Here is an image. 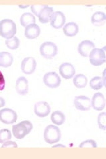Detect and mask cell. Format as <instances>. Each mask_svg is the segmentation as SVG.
Wrapping results in <instances>:
<instances>
[{"instance_id":"obj_1","label":"cell","mask_w":106,"mask_h":159,"mask_svg":"<svg viewBox=\"0 0 106 159\" xmlns=\"http://www.w3.org/2000/svg\"><path fill=\"white\" fill-rule=\"evenodd\" d=\"M17 33V25L11 19H5L0 21V36L9 39Z\"/></svg>"},{"instance_id":"obj_2","label":"cell","mask_w":106,"mask_h":159,"mask_svg":"<svg viewBox=\"0 0 106 159\" xmlns=\"http://www.w3.org/2000/svg\"><path fill=\"white\" fill-rule=\"evenodd\" d=\"M33 128V124L29 121H23L12 127L13 136L17 139H23L31 133Z\"/></svg>"},{"instance_id":"obj_3","label":"cell","mask_w":106,"mask_h":159,"mask_svg":"<svg viewBox=\"0 0 106 159\" xmlns=\"http://www.w3.org/2000/svg\"><path fill=\"white\" fill-rule=\"evenodd\" d=\"M44 139L46 143L53 145L60 141L61 139V131L58 127L49 125L44 129Z\"/></svg>"},{"instance_id":"obj_4","label":"cell","mask_w":106,"mask_h":159,"mask_svg":"<svg viewBox=\"0 0 106 159\" xmlns=\"http://www.w3.org/2000/svg\"><path fill=\"white\" fill-rule=\"evenodd\" d=\"M89 61L94 66H98L105 62V52L104 48H94L89 54Z\"/></svg>"},{"instance_id":"obj_5","label":"cell","mask_w":106,"mask_h":159,"mask_svg":"<svg viewBox=\"0 0 106 159\" xmlns=\"http://www.w3.org/2000/svg\"><path fill=\"white\" fill-rule=\"evenodd\" d=\"M40 52L44 58L51 59L57 54L58 47L53 42H44L40 47Z\"/></svg>"},{"instance_id":"obj_6","label":"cell","mask_w":106,"mask_h":159,"mask_svg":"<svg viewBox=\"0 0 106 159\" xmlns=\"http://www.w3.org/2000/svg\"><path fill=\"white\" fill-rule=\"evenodd\" d=\"M17 120V114L13 109L5 108L0 110V121L4 124L10 125Z\"/></svg>"},{"instance_id":"obj_7","label":"cell","mask_w":106,"mask_h":159,"mask_svg":"<svg viewBox=\"0 0 106 159\" xmlns=\"http://www.w3.org/2000/svg\"><path fill=\"white\" fill-rule=\"evenodd\" d=\"M43 82L45 86L50 88H56L60 85L61 79L57 72H50L44 74Z\"/></svg>"},{"instance_id":"obj_8","label":"cell","mask_w":106,"mask_h":159,"mask_svg":"<svg viewBox=\"0 0 106 159\" xmlns=\"http://www.w3.org/2000/svg\"><path fill=\"white\" fill-rule=\"evenodd\" d=\"M74 106L78 110L88 111L92 107L91 99L85 96H76L74 99Z\"/></svg>"},{"instance_id":"obj_9","label":"cell","mask_w":106,"mask_h":159,"mask_svg":"<svg viewBox=\"0 0 106 159\" xmlns=\"http://www.w3.org/2000/svg\"><path fill=\"white\" fill-rule=\"evenodd\" d=\"M21 68L24 74L27 75H31L36 70L37 62L33 57L25 58L21 62Z\"/></svg>"},{"instance_id":"obj_10","label":"cell","mask_w":106,"mask_h":159,"mask_svg":"<svg viewBox=\"0 0 106 159\" xmlns=\"http://www.w3.org/2000/svg\"><path fill=\"white\" fill-rule=\"evenodd\" d=\"M34 112L37 117L44 118L49 115L50 113V107L46 102H39L34 106Z\"/></svg>"},{"instance_id":"obj_11","label":"cell","mask_w":106,"mask_h":159,"mask_svg":"<svg viewBox=\"0 0 106 159\" xmlns=\"http://www.w3.org/2000/svg\"><path fill=\"white\" fill-rule=\"evenodd\" d=\"M59 72L60 76L64 79H70L74 77L76 73V70L72 64L64 62L60 66Z\"/></svg>"},{"instance_id":"obj_12","label":"cell","mask_w":106,"mask_h":159,"mask_svg":"<svg viewBox=\"0 0 106 159\" xmlns=\"http://www.w3.org/2000/svg\"><path fill=\"white\" fill-rule=\"evenodd\" d=\"M50 25L54 29L62 28L66 22V17L61 11L54 12L50 20Z\"/></svg>"},{"instance_id":"obj_13","label":"cell","mask_w":106,"mask_h":159,"mask_svg":"<svg viewBox=\"0 0 106 159\" xmlns=\"http://www.w3.org/2000/svg\"><path fill=\"white\" fill-rule=\"evenodd\" d=\"M95 48V46L92 41H89V40H85L78 44V51L81 56L88 57L91 51Z\"/></svg>"},{"instance_id":"obj_14","label":"cell","mask_w":106,"mask_h":159,"mask_svg":"<svg viewBox=\"0 0 106 159\" xmlns=\"http://www.w3.org/2000/svg\"><path fill=\"white\" fill-rule=\"evenodd\" d=\"M92 107L96 111H102L105 107V99L102 93H95L91 100Z\"/></svg>"},{"instance_id":"obj_15","label":"cell","mask_w":106,"mask_h":159,"mask_svg":"<svg viewBox=\"0 0 106 159\" xmlns=\"http://www.w3.org/2000/svg\"><path fill=\"white\" fill-rule=\"evenodd\" d=\"M16 89L18 94L21 96L27 95L29 92L28 80L23 76L19 77L16 81Z\"/></svg>"},{"instance_id":"obj_16","label":"cell","mask_w":106,"mask_h":159,"mask_svg":"<svg viewBox=\"0 0 106 159\" xmlns=\"http://www.w3.org/2000/svg\"><path fill=\"white\" fill-rule=\"evenodd\" d=\"M41 34V29L37 24H31L25 27V36L29 39H37Z\"/></svg>"},{"instance_id":"obj_17","label":"cell","mask_w":106,"mask_h":159,"mask_svg":"<svg viewBox=\"0 0 106 159\" xmlns=\"http://www.w3.org/2000/svg\"><path fill=\"white\" fill-rule=\"evenodd\" d=\"M54 13V9L52 7H49L47 6L41 11L39 15V21L41 23H47L50 21L53 14Z\"/></svg>"},{"instance_id":"obj_18","label":"cell","mask_w":106,"mask_h":159,"mask_svg":"<svg viewBox=\"0 0 106 159\" xmlns=\"http://www.w3.org/2000/svg\"><path fill=\"white\" fill-rule=\"evenodd\" d=\"M79 31V27L77 23L74 22H69L65 25L63 27V32L66 36L74 37Z\"/></svg>"},{"instance_id":"obj_19","label":"cell","mask_w":106,"mask_h":159,"mask_svg":"<svg viewBox=\"0 0 106 159\" xmlns=\"http://www.w3.org/2000/svg\"><path fill=\"white\" fill-rule=\"evenodd\" d=\"M91 21L94 25L96 27H101L104 25L106 21V16L105 13L102 11H97L94 13L92 18H91Z\"/></svg>"},{"instance_id":"obj_20","label":"cell","mask_w":106,"mask_h":159,"mask_svg":"<svg viewBox=\"0 0 106 159\" xmlns=\"http://www.w3.org/2000/svg\"><path fill=\"white\" fill-rule=\"evenodd\" d=\"M13 62V57L12 54L8 52H0V66L8 68L12 65Z\"/></svg>"},{"instance_id":"obj_21","label":"cell","mask_w":106,"mask_h":159,"mask_svg":"<svg viewBox=\"0 0 106 159\" xmlns=\"http://www.w3.org/2000/svg\"><path fill=\"white\" fill-rule=\"evenodd\" d=\"M36 19L31 13H25L20 17V23L23 27H27L31 24H35Z\"/></svg>"},{"instance_id":"obj_22","label":"cell","mask_w":106,"mask_h":159,"mask_svg":"<svg viewBox=\"0 0 106 159\" xmlns=\"http://www.w3.org/2000/svg\"><path fill=\"white\" fill-rule=\"evenodd\" d=\"M52 122L57 125H62L66 121V117L64 114L60 111H55L50 116Z\"/></svg>"},{"instance_id":"obj_23","label":"cell","mask_w":106,"mask_h":159,"mask_svg":"<svg viewBox=\"0 0 106 159\" xmlns=\"http://www.w3.org/2000/svg\"><path fill=\"white\" fill-rule=\"evenodd\" d=\"M73 84L78 88H85L88 84V78L82 74H76L74 78Z\"/></svg>"},{"instance_id":"obj_24","label":"cell","mask_w":106,"mask_h":159,"mask_svg":"<svg viewBox=\"0 0 106 159\" xmlns=\"http://www.w3.org/2000/svg\"><path fill=\"white\" fill-rule=\"evenodd\" d=\"M104 84L102 77L95 76L92 78L90 82V86L94 90H99L104 87Z\"/></svg>"},{"instance_id":"obj_25","label":"cell","mask_w":106,"mask_h":159,"mask_svg":"<svg viewBox=\"0 0 106 159\" xmlns=\"http://www.w3.org/2000/svg\"><path fill=\"white\" fill-rule=\"evenodd\" d=\"M6 44L8 48L11 50H16L20 45V41L17 37H13L6 41Z\"/></svg>"},{"instance_id":"obj_26","label":"cell","mask_w":106,"mask_h":159,"mask_svg":"<svg viewBox=\"0 0 106 159\" xmlns=\"http://www.w3.org/2000/svg\"><path fill=\"white\" fill-rule=\"evenodd\" d=\"M12 139V133L8 129H4L0 131V143L3 144Z\"/></svg>"},{"instance_id":"obj_27","label":"cell","mask_w":106,"mask_h":159,"mask_svg":"<svg viewBox=\"0 0 106 159\" xmlns=\"http://www.w3.org/2000/svg\"><path fill=\"white\" fill-rule=\"evenodd\" d=\"M98 124L99 128L103 131L106 130V113H101L98 117Z\"/></svg>"},{"instance_id":"obj_28","label":"cell","mask_w":106,"mask_h":159,"mask_svg":"<svg viewBox=\"0 0 106 159\" xmlns=\"http://www.w3.org/2000/svg\"><path fill=\"white\" fill-rule=\"evenodd\" d=\"M97 147V143L94 140H92V139L83 141L79 145V147L80 148H96Z\"/></svg>"},{"instance_id":"obj_29","label":"cell","mask_w":106,"mask_h":159,"mask_svg":"<svg viewBox=\"0 0 106 159\" xmlns=\"http://www.w3.org/2000/svg\"><path fill=\"white\" fill-rule=\"evenodd\" d=\"M45 6H46V5H33V6H31V9L32 12L35 16H39V13H41Z\"/></svg>"},{"instance_id":"obj_30","label":"cell","mask_w":106,"mask_h":159,"mask_svg":"<svg viewBox=\"0 0 106 159\" xmlns=\"http://www.w3.org/2000/svg\"><path fill=\"white\" fill-rule=\"evenodd\" d=\"M5 87H6V79L2 72L0 71V91L4 90Z\"/></svg>"},{"instance_id":"obj_31","label":"cell","mask_w":106,"mask_h":159,"mask_svg":"<svg viewBox=\"0 0 106 159\" xmlns=\"http://www.w3.org/2000/svg\"><path fill=\"white\" fill-rule=\"evenodd\" d=\"M17 147L18 146L17 144L13 141H7L4 143L3 145H2V148H17Z\"/></svg>"},{"instance_id":"obj_32","label":"cell","mask_w":106,"mask_h":159,"mask_svg":"<svg viewBox=\"0 0 106 159\" xmlns=\"http://www.w3.org/2000/svg\"><path fill=\"white\" fill-rule=\"evenodd\" d=\"M5 105H6V101L2 97H0V108L4 107Z\"/></svg>"},{"instance_id":"obj_33","label":"cell","mask_w":106,"mask_h":159,"mask_svg":"<svg viewBox=\"0 0 106 159\" xmlns=\"http://www.w3.org/2000/svg\"><path fill=\"white\" fill-rule=\"evenodd\" d=\"M54 148V147H63V148H65L66 147L64 145H54V146H53V148Z\"/></svg>"},{"instance_id":"obj_34","label":"cell","mask_w":106,"mask_h":159,"mask_svg":"<svg viewBox=\"0 0 106 159\" xmlns=\"http://www.w3.org/2000/svg\"><path fill=\"white\" fill-rule=\"evenodd\" d=\"M29 6V5H27V6H19V7L21 8H26V7H28Z\"/></svg>"}]
</instances>
